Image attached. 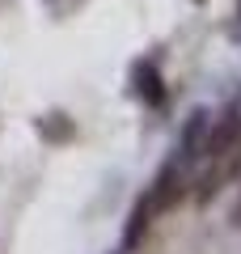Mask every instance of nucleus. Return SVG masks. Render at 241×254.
Wrapping results in <instances>:
<instances>
[{"label": "nucleus", "instance_id": "obj_1", "mask_svg": "<svg viewBox=\"0 0 241 254\" xmlns=\"http://www.w3.org/2000/svg\"><path fill=\"white\" fill-rule=\"evenodd\" d=\"M241 140V110H224L220 119H212L207 123V136H203V148H199V157H207V161H220V157H229V148Z\"/></svg>", "mask_w": 241, "mask_h": 254}, {"label": "nucleus", "instance_id": "obj_2", "mask_svg": "<svg viewBox=\"0 0 241 254\" xmlns=\"http://www.w3.org/2000/svg\"><path fill=\"white\" fill-rule=\"evenodd\" d=\"M186 195V178H182V165L174 161V165H165V170L152 178V187L144 190V199H148V208L157 212H170V208H178V199Z\"/></svg>", "mask_w": 241, "mask_h": 254}, {"label": "nucleus", "instance_id": "obj_3", "mask_svg": "<svg viewBox=\"0 0 241 254\" xmlns=\"http://www.w3.org/2000/svg\"><path fill=\"white\" fill-rule=\"evenodd\" d=\"M131 98L144 102V106H165V98H170V89H165V76H161L157 60H140L131 68Z\"/></svg>", "mask_w": 241, "mask_h": 254}, {"label": "nucleus", "instance_id": "obj_4", "mask_svg": "<svg viewBox=\"0 0 241 254\" xmlns=\"http://www.w3.org/2000/svg\"><path fill=\"white\" fill-rule=\"evenodd\" d=\"M207 123H212V115H207V110H190L186 127H182V136H178V165H190V161H199V148H203Z\"/></svg>", "mask_w": 241, "mask_h": 254}, {"label": "nucleus", "instance_id": "obj_5", "mask_svg": "<svg viewBox=\"0 0 241 254\" xmlns=\"http://www.w3.org/2000/svg\"><path fill=\"white\" fill-rule=\"evenodd\" d=\"M152 216H157V212L148 208V199H135L131 216H127V233H123V246H127V250H131V246H140L144 237H148V229H152Z\"/></svg>", "mask_w": 241, "mask_h": 254}, {"label": "nucleus", "instance_id": "obj_6", "mask_svg": "<svg viewBox=\"0 0 241 254\" xmlns=\"http://www.w3.org/2000/svg\"><path fill=\"white\" fill-rule=\"evenodd\" d=\"M38 136L43 140H51V144H68L72 136H76V123H72L63 110H51V115H43L38 119Z\"/></svg>", "mask_w": 241, "mask_h": 254}, {"label": "nucleus", "instance_id": "obj_7", "mask_svg": "<svg viewBox=\"0 0 241 254\" xmlns=\"http://www.w3.org/2000/svg\"><path fill=\"white\" fill-rule=\"evenodd\" d=\"M237 174H241V140L229 148V157H220V161H216V178H220V182L237 178Z\"/></svg>", "mask_w": 241, "mask_h": 254}, {"label": "nucleus", "instance_id": "obj_8", "mask_svg": "<svg viewBox=\"0 0 241 254\" xmlns=\"http://www.w3.org/2000/svg\"><path fill=\"white\" fill-rule=\"evenodd\" d=\"M229 225H233V229H241V199L233 203V212H229Z\"/></svg>", "mask_w": 241, "mask_h": 254}, {"label": "nucleus", "instance_id": "obj_9", "mask_svg": "<svg viewBox=\"0 0 241 254\" xmlns=\"http://www.w3.org/2000/svg\"><path fill=\"white\" fill-rule=\"evenodd\" d=\"M237 21H241V0H237Z\"/></svg>", "mask_w": 241, "mask_h": 254}, {"label": "nucleus", "instance_id": "obj_10", "mask_svg": "<svg viewBox=\"0 0 241 254\" xmlns=\"http://www.w3.org/2000/svg\"><path fill=\"white\" fill-rule=\"evenodd\" d=\"M195 4H203V0H195Z\"/></svg>", "mask_w": 241, "mask_h": 254}]
</instances>
